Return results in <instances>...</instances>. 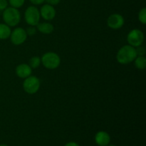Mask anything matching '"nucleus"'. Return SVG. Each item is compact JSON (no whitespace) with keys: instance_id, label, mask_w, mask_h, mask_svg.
<instances>
[{"instance_id":"19","label":"nucleus","mask_w":146,"mask_h":146,"mask_svg":"<svg viewBox=\"0 0 146 146\" xmlns=\"http://www.w3.org/2000/svg\"><path fill=\"white\" fill-rule=\"evenodd\" d=\"M36 30L37 29L35 27H34V26H30V27H28L27 29L26 30V32H27V35L33 36L36 33Z\"/></svg>"},{"instance_id":"6","label":"nucleus","mask_w":146,"mask_h":146,"mask_svg":"<svg viewBox=\"0 0 146 146\" xmlns=\"http://www.w3.org/2000/svg\"><path fill=\"white\" fill-rule=\"evenodd\" d=\"M127 41L129 45L133 47L141 46L144 41V34L139 29H133L127 36Z\"/></svg>"},{"instance_id":"3","label":"nucleus","mask_w":146,"mask_h":146,"mask_svg":"<svg viewBox=\"0 0 146 146\" xmlns=\"http://www.w3.org/2000/svg\"><path fill=\"white\" fill-rule=\"evenodd\" d=\"M41 61L44 66L48 69H56L61 63L59 56L54 52H47L42 56Z\"/></svg>"},{"instance_id":"25","label":"nucleus","mask_w":146,"mask_h":146,"mask_svg":"<svg viewBox=\"0 0 146 146\" xmlns=\"http://www.w3.org/2000/svg\"><path fill=\"white\" fill-rule=\"evenodd\" d=\"M107 146H117V145H108Z\"/></svg>"},{"instance_id":"13","label":"nucleus","mask_w":146,"mask_h":146,"mask_svg":"<svg viewBox=\"0 0 146 146\" xmlns=\"http://www.w3.org/2000/svg\"><path fill=\"white\" fill-rule=\"evenodd\" d=\"M11 29L10 27L6 24H0V39L5 40L10 37L11 35Z\"/></svg>"},{"instance_id":"1","label":"nucleus","mask_w":146,"mask_h":146,"mask_svg":"<svg viewBox=\"0 0 146 146\" xmlns=\"http://www.w3.org/2000/svg\"><path fill=\"white\" fill-rule=\"evenodd\" d=\"M136 57L137 54L135 47L131 45H125L121 47L116 56L117 61L121 64H130L134 61Z\"/></svg>"},{"instance_id":"2","label":"nucleus","mask_w":146,"mask_h":146,"mask_svg":"<svg viewBox=\"0 0 146 146\" xmlns=\"http://www.w3.org/2000/svg\"><path fill=\"white\" fill-rule=\"evenodd\" d=\"M3 20L9 27H15L21 21V14L17 9L7 7L3 11Z\"/></svg>"},{"instance_id":"23","label":"nucleus","mask_w":146,"mask_h":146,"mask_svg":"<svg viewBox=\"0 0 146 146\" xmlns=\"http://www.w3.org/2000/svg\"><path fill=\"white\" fill-rule=\"evenodd\" d=\"M64 146H80L77 143L73 142V141H71V142L67 143L66 144H65Z\"/></svg>"},{"instance_id":"16","label":"nucleus","mask_w":146,"mask_h":146,"mask_svg":"<svg viewBox=\"0 0 146 146\" xmlns=\"http://www.w3.org/2000/svg\"><path fill=\"white\" fill-rule=\"evenodd\" d=\"M24 1L25 0H9V4L11 7L18 9L24 5Z\"/></svg>"},{"instance_id":"11","label":"nucleus","mask_w":146,"mask_h":146,"mask_svg":"<svg viewBox=\"0 0 146 146\" xmlns=\"http://www.w3.org/2000/svg\"><path fill=\"white\" fill-rule=\"evenodd\" d=\"M32 72V68L29 66V64H21L17 66L16 68V74L19 78H26L31 76Z\"/></svg>"},{"instance_id":"21","label":"nucleus","mask_w":146,"mask_h":146,"mask_svg":"<svg viewBox=\"0 0 146 146\" xmlns=\"http://www.w3.org/2000/svg\"><path fill=\"white\" fill-rule=\"evenodd\" d=\"M45 1H46L47 4H50L51 6H54L57 5L61 1V0H45Z\"/></svg>"},{"instance_id":"18","label":"nucleus","mask_w":146,"mask_h":146,"mask_svg":"<svg viewBox=\"0 0 146 146\" xmlns=\"http://www.w3.org/2000/svg\"><path fill=\"white\" fill-rule=\"evenodd\" d=\"M135 51H136L137 56H143L145 54V49L143 46H139L136 47L135 48Z\"/></svg>"},{"instance_id":"22","label":"nucleus","mask_w":146,"mask_h":146,"mask_svg":"<svg viewBox=\"0 0 146 146\" xmlns=\"http://www.w3.org/2000/svg\"><path fill=\"white\" fill-rule=\"evenodd\" d=\"M33 4H35V5H39V4H43V3L45 1V0H29Z\"/></svg>"},{"instance_id":"10","label":"nucleus","mask_w":146,"mask_h":146,"mask_svg":"<svg viewBox=\"0 0 146 146\" xmlns=\"http://www.w3.org/2000/svg\"><path fill=\"white\" fill-rule=\"evenodd\" d=\"M95 142L98 146H107L111 143V136L106 131H98L95 135Z\"/></svg>"},{"instance_id":"9","label":"nucleus","mask_w":146,"mask_h":146,"mask_svg":"<svg viewBox=\"0 0 146 146\" xmlns=\"http://www.w3.org/2000/svg\"><path fill=\"white\" fill-rule=\"evenodd\" d=\"M40 16L46 21L52 20L56 16L55 9L53 6L48 4H44L41 7V10H40Z\"/></svg>"},{"instance_id":"20","label":"nucleus","mask_w":146,"mask_h":146,"mask_svg":"<svg viewBox=\"0 0 146 146\" xmlns=\"http://www.w3.org/2000/svg\"><path fill=\"white\" fill-rule=\"evenodd\" d=\"M8 7V1L7 0H0V11H4Z\"/></svg>"},{"instance_id":"5","label":"nucleus","mask_w":146,"mask_h":146,"mask_svg":"<svg viewBox=\"0 0 146 146\" xmlns=\"http://www.w3.org/2000/svg\"><path fill=\"white\" fill-rule=\"evenodd\" d=\"M40 11L38 9L34 6L29 7L24 13V19L29 25L36 26L39 23L40 20Z\"/></svg>"},{"instance_id":"17","label":"nucleus","mask_w":146,"mask_h":146,"mask_svg":"<svg viewBox=\"0 0 146 146\" xmlns=\"http://www.w3.org/2000/svg\"><path fill=\"white\" fill-rule=\"evenodd\" d=\"M138 19L143 24H146V9L143 8L138 14Z\"/></svg>"},{"instance_id":"4","label":"nucleus","mask_w":146,"mask_h":146,"mask_svg":"<svg viewBox=\"0 0 146 146\" xmlns=\"http://www.w3.org/2000/svg\"><path fill=\"white\" fill-rule=\"evenodd\" d=\"M40 80L34 76H29L25 78L23 83V88L25 92L29 94H34L40 88Z\"/></svg>"},{"instance_id":"15","label":"nucleus","mask_w":146,"mask_h":146,"mask_svg":"<svg viewBox=\"0 0 146 146\" xmlns=\"http://www.w3.org/2000/svg\"><path fill=\"white\" fill-rule=\"evenodd\" d=\"M41 58L38 56H34L29 60V66L31 67L32 69H34V68H38V66L41 64Z\"/></svg>"},{"instance_id":"24","label":"nucleus","mask_w":146,"mask_h":146,"mask_svg":"<svg viewBox=\"0 0 146 146\" xmlns=\"http://www.w3.org/2000/svg\"><path fill=\"white\" fill-rule=\"evenodd\" d=\"M0 146H9L7 144H0Z\"/></svg>"},{"instance_id":"7","label":"nucleus","mask_w":146,"mask_h":146,"mask_svg":"<svg viewBox=\"0 0 146 146\" xmlns=\"http://www.w3.org/2000/svg\"><path fill=\"white\" fill-rule=\"evenodd\" d=\"M27 38V34L26 32V30L21 27L16 28L10 35L11 41L14 45H21L23 43L25 42Z\"/></svg>"},{"instance_id":"12","label":"nucleus","mask_w":146,"mask_h":146,"mask_svg":"<svg viewBox=\"0 0 146 146\" xmlns=\"http://www.w3.org/2000/svg\"><path fill=\"white\" fill-rule=\"evenodd\" d=\"M37 29L44 34H50L54 31V26L48 22L38 23L36 25Z\"/></svg>"},{"instance_id":"8","label":"nucleus","mask_w":146,"mask_h":146,"mask_svg":"<svg viewBox=\"0 0 146 146\" xmlns=\"http://www.w3.org/2000/svg\"><path fill=\"white\" fill-rule=\"evenodd\" d=\"M108 26L113 29H119L123 26L124 19L119 14H111L107 20Z\"/></svg>"},{"instance_id":"14","label":"nucleus","mask_w":146,"mask_h":146,"mask_svg":"<svg viewBox=\"0 0 146 146\" xmlns=\"http://www.w3.org/2000/svg\"><path fill=\"white\" fill-rule=\"evenodd\" d=\"M135 66L140 70L145 69L146 67V58L144 56H137L135 58Z\"/></svg>"}]
</instances>
